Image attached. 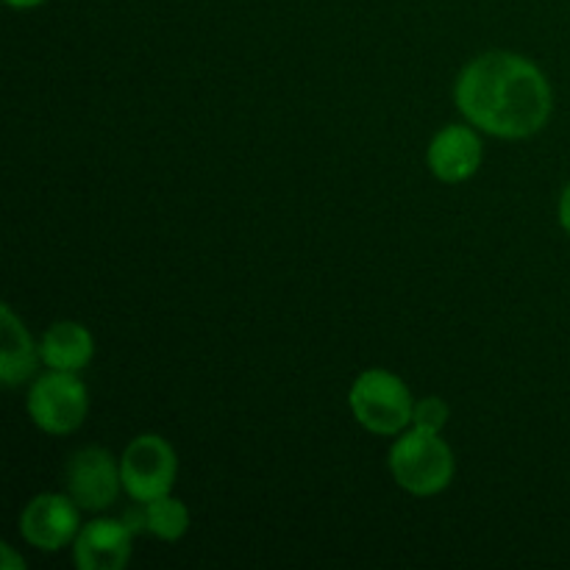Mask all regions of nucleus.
<instances>
[{
  "label": "nucleus",
  "mask_w": 570,
  "mask_h": 570,
  "mask_svg": "<svg viewBox=\"0 0 570 570\" xmlns=\"http://www.w3.org/2000/svg\"><path fill=\"white\" fill-rule=\"evenodd\" d=\"M482 159L484 148L476 128L462 126V122H451V126L440 128L426 150L429 170L445 184H462L473 178L482 167Z\"/></svg>",
  "instance_id": "8"
},
{
  "label": "nucleus",
  "mask_w": 570,
  "mask_h": 570,
  "mask_svg": "<svg viewBox=\"0 0 570 570\" xmlns=\"http://www.w3.org/2000/svg\"><path fill=\"white\" fill-rule=\"evenodd\" d=\"M454 100L473 128L499 139L534 137L554 109L546 72L510 50H490L462 67Z\"/></svg>",
  "instance_id": "1"
},
{
  "label": "nucleus",
  "mask_w": 570,
  "mask_h": 570,
  "mask_svg": "<svg viewBox=\"0 0 570 570\" xmlns=\"http://www.w3.org/2000/svg\"><path fill=\"white\" fill-rule=\"evenodd\" d=\"M122 490L131 501H154L173 493L178 456L161 434H139L120 456Z\"/></svg>",
  "instance_id": "5"
},
{
  "label": "nucleus",
  "mask_w": 570,
  "mask_h": 570,
  "mask_svg": "<svg viewBox=\"0 0 570 570\" xmlns=\"http://www.w3.org/2000/svg\"><path fill=\"white\" fill-rule=\"evenodd\" d=\"M348 406L354 421L365 432L379 434V438H395L412 426L415 399L395 373L384 371V367H371V371H362L351 384Z\"/></svg>",
  "instance_id": "3"
},
{
  "label": "nucleus",
  "mask_w": 570,
  "mask_h": 570,
  "mask_svg": "<svg viewBox=\"0 0 570 570\" xmlns=\"http://www.w3.org/2000/svg\"><path fill=\"white\" fill-rule=\"evenodd\" d=\"M81 507L67 493H39L22 507L20 512V534L28 546L39 551L67 549L76 543L81 532Z\"/></svg>",
  "instance_id": "7"
},
{
  "label": "nucleus",
  "mask_w": 570,
  "mask_h": 570,
  "mask_svg": "<svg viewBox=\"0 0 570 570\" xmlns=\"http://www.w3.org/2000/svg\"><path fill=\"white\" fill-rule=\"evenodd\" d=\"M0 317H3L0 382H3L6 387H17V384L28 382V379L37 373V365L42 362V356H39V345L33 343L28 328L22 326V321L11 312L9 304L0 306Z\"/></svg>",
  "instance_id": "11"
},
{
  "label": "nucleus",
  "mask_w": 570,
  "mask_h": 570,
  "mask_svg": "<svg viewBox=\"0 0 570 570\" xmlns=\"http://www.w3.org/2000/svg\"><path fill=\"white\" fill-rule=\"evenodd\" d=\"M134 532L122 518H95L83 523L72 543L78 570H122L131 560Z\"/></svg>",
  "instance_id": "9"
},
{
  "label": "nucleus",
  "mask_w": 570,
  "mask_h": 570,
  "mask_svg": "<svg viewBox=\"0 0 570 570\" xmlns=\"http://www.w3.org/2000/svg\"><path fill=\"white\" fill-rule=\"evenodd\" d=\"M89 412L87 384L78 373L50 371L28 390V415L33 426L53 438H65L83 426Z\"/></svg>",
  "instance_id": "4"
},
{
  "label": "nucleus",
  "mask_w": 570,
  "mask_h": 570,
  "mask_svg": "<svg viewBox=\"0 0 570 570\" xmlns=\"http://www.w3.org/2000/svg\"><path fill=\"white\" fill-rule=\"evenodd\" d=\"M0 549H3V566H6V570H14V568L22 570V568H26V562L17 560L14 551H11L9 543H3V546H0Z\"/></svg>",
  "instance_id": "15"
},
{
  "label": "nucleus",
  "mask_w": 570,
  "mask_h": 570,
  "mask_svg": "<svg viewBox=\"0 0 570 570\" xmlns=\"http://www.w3.org/2000/svg\"><path fill=\"white\" fill-rule=\"evenodd\" d=\"M67 495L87 512H104L117 501L122 490L120 460L98 445L76 451L65 473Z\"/></svg>",
  "instance_id": "6"
},
{
  "label": "nucleus",
  "mask_w": 570,
  "mask_h": 570,
  "mask_svg": "<svg viewBox=\"0 0 570 570\" xmlns=\"http://www.w3.org/2000/svg\"><path fill=\"white\" fill-rule=\"evenodd\" d=\"M454 451L438 432L410 426L390 449V473L395 484L412 495H438L454 482Z\"/></svg>",
  "instance_id": "2"
},
{
  "label": "nucleus",
  "mask_w": 570,
  "mask_h": 570,
  "mask_svg": "<svg viewBox=\"0 0 570 570\" xmlns=\"http://www.w3.org/2000/svg\"><path fill=\"white\" fill-rule=\"evenodd\" d=\"M134 534H154L165 543H176L189 532V510L181 499L161 495L154 501H137L122 515Z\"/></svg>",
  "instance_id": "12"
},
{
  "label": "nucleus",
  "mask_w": 570,
  "mask_h": 570,
  "mask_svg": "<svg viewBox=\"0 0 570 570\" xmlns=\"http://www.w3.org/2000/svg\"><path fill=\"white\" fill-rule=\"evenodd\" d=\"M3 3L11 6V9H37L45 0H3Z\"/></svg>",
  "instance_id": "16"
},
{
  "label": "nucleus",
  "mask_w": 570,
  "mask_h": 570,
  "mask_svg": "<svg viewBox=\"0 0 570 570\" xmlns=\"http://www.w3.org/2000/svg\"><path fill=\"white\" fill-rule=\"evenodd\" d=\"M445 423H449V404L438 395H429V399L415 401V412H412V426L423 429V432H443Z\"/></svg>",
  "instance_id": "13"
},
{
  "label": "nucleus",
  "mask_w": 570,
  "mask_h": 570,
  "mask_svg": "<svg viewBox=\"0 0 570 570\" xmlns=\"http://www.w3.org/2000/svg\"><path fill=\"white\" fill-rule=\"evenodd\" d=\"M557 217H560V226L566 228V234L570 237V184L562 189L560 204H557Z\"/></svg>",
  "instance_id": "14"
},
{
  "label": "nucleus",
  "mask_w": 570,
  "mask_h": 570,
  "mask_svg": "<svg viewBox=\"0 0 570 570\" xmlns=\"http://www.w3.org/2000/svg\"><path fill=\"white\" fill-rule=\"evenodd\" d=\"M39 356L48 371L81 373L95 356V340L78 321H59L39 340Z\"/></svg>",
  "instance_id": "10"
}]
</instances>
